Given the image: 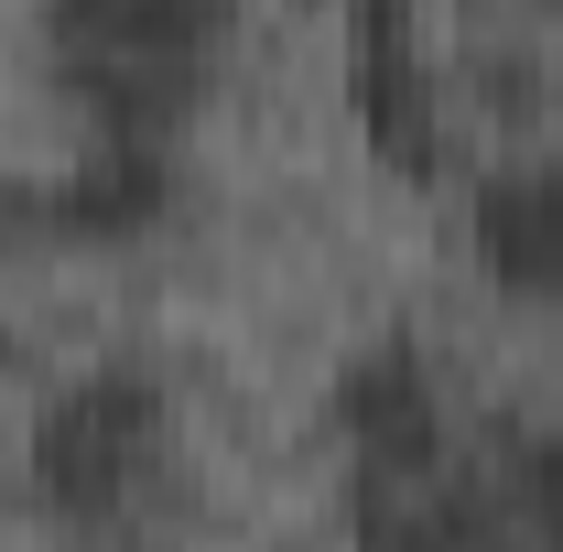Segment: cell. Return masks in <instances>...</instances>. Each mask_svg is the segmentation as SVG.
<instances>
[{
	"mask_svg": "<svg viewBox=\"0 0 563 552\" xmlns=\"http://www.w3.org/2000/svg\"><path fill=\"white\" fill-rule=\"evenodd\" d=\"M228 0H44V66L87 131L174 141L217 87Z\"/></svg>",
	"mask_w": 563,
	"mask_h": 552,
	"instance_id": "6da1fadb",
	"label": "cell"
},
{
	"mask_svg": "<svg viewBox=\"0 0 563 552\" xmlns=\"http://www.w3.org/2000/svg\"><path fill=\"white\" fill-rule=\"evenodd\" d=\"M174 477V401L141 368H87L33 412V498L66 531H131Z\"/></svg>",
	"mask_w": 563,
	"mask_h": 552,
	"instance_id": "7a4b0ae2",
	"label": "cell"
},
{
	"mask_svg": "<svg viewBox=\"0 0 563 552\" xmlns=\"http://www.w3.org/2000/svg\"><path fill=\"white\" fill-rule=\"evenodd\" d=\"M336 444L357 477V531H401L422 509V487L444 477V390L422 368L412 336H368L336 368Z\"/></svg>",
	"mask_w": 563,
	"mask_h": 552,
	"instance_id": "3957f363",
	"label": "cell"
},
{
	"mask_svg": "<svg viewBox=\"0 0 563 552\" xmlns=\"http://www.w3.org/2000/svg\"><path fill=\"white\" fill-rule=\"evenodd\" d=\"M347 120L401 185L444 174L455 131H444V76L422 55L412 0H347Z\"/></svg>",
	"mask_w": 563,
	"mask_h": 552,
	"instance_id": "277c9868",
	"label": "cell"
},
{
	"mask_svg": "<svg viewBox=\"0 0 563 552\" xmlns=\"http://www.w3.org/2000/svg\"><path fill=\"white\" fill-rule=\"evenodd\" d=\"M163 207H174V141H120V131H98V141H87V163H66V174H55V185H33V196H11L0 228L109 250V239L163 228Z\"/></svg>",
	"mask_w": 563,
	"mask_h": 552,
	"instance_id": "5b68a950",
	"label": "cell"
},
{
	"mask_svg": "<svg viewBox=\"0 0 563 552\" xmlns=\"http://www.w3.org/2000/svg\"><path fill=\"white\" fill-rule=\"evenodd\" d=\"M466 250H477V272H488L509 303H563V163L520 152V163L477 174V196H466Z\"/></svg>",
	"mask_w": 563,
	"mask_h": 552,
	"instance_id": "8992f818",
	"label": "cell"
},
{
	"mask_svg": "<svg viewBox=\"0 0 563 552\" xmlns=\"http://www.w3.org/2000/svg\"><path fill=\"white\" fill-rule=\"evenodd\" d=\"M509 531L563 542V422H553V433H531V444L509 455Z\"/></svg>",
	"mask_w": 563,
	"mask_h": 552,
	"instance_id": "52a82bcc",
	"label": "cell"
},
{
	"mask_svg": "<svg viewBox=\"0 0 563 552\" xmlns=\"http://www.w3.org/2000/svg\"><path fill=\"white\" fill-rule=\"evenodd\" d=\"M0 357H11V336H0Z\"/></svg>",
	"mask_w": 563,
	"mask_h": 552,
	"instance_id": "ba28073f",
	"label": "cell"
}]
</instances>
